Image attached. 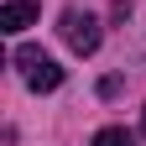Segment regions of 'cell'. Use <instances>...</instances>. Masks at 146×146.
<instances>
[{
	"instance_id": "obj_1",
	"label": "cell",
	"mask_w": 146,
	"mask_h": 146,
	"mask_svg": "<svg viewBox=\"0 0 146 146\" xmlns=\"http://www.w3.org/2000/svg\"><path fill=\"white\" fill-rule=\"evenodd\" d=\"M16 68H21L26 89H36V94H52V89L63 84V68L52 63L42 47H16Z\"/></svg>"
},
{
	"instance_id": "obj_2",
	"label": "cell",
	"mask_w": 146,
	"mask_h": 146,
	"mask_svg": "<svg viewBox=\"0 0 146 146\" xmlns=\"http://www.w3.org/2000/svg\"><path fill=\"white\" fill-rule=\"evenodd\" d=\"M63 42L78 52V58H89V52L99 47V21L89 11H63Z\"/></svg>"
},
{
	"instance_id": "obj_3",
	"label": "cell",
	"mask_w": 146,
	"mask_h": 146,
	"mask_svg": "<svg viewBox=\"0 0 146 146\" xmlns=\"http://www.w3.org/2000/svg\"><path fill=\"white\" fill-rule=\"evenodd\" d=\"M36 0H5V5H0V31H26L31 21H36Z\"/></svg>"
},
{
	"instance_id": "obj_4",
	"label": "cell",
	"mask_w": 146,
	"mask_h": 146,
	"mask_svg": "<svg viewBox=\"0 0 146 146\" xmlns=\"http://www.w3.org/2000/svg\"><path fill=\"white\" fill-rule=\"evenodd\" d=\"M94 146H136V141H131V136H125V131H120V125H104V131L94 136Z\"/></svg>"
},
{
	"instance_id": "obj_5",
	"label": "cell",
	"mask_w": 146,
	"mask_h": 146,
	"mask_svg": "<svg viewBox=\"0 0 146 146\" xmlns=\"http://www.w3.org/2000/svg\"><path fill=\"white\" fill-rule=\"evenodd\" d=\"M141 136H146V115H141Z\"/></svg>"
}]
</instances>
